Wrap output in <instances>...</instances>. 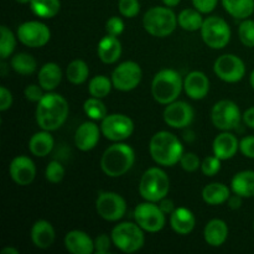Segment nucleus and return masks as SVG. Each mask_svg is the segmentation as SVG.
Returning a JSON list of instances; mask_svg holds the SVG:
<instances>
[{"instance_id": "f257e3e1", "label": "nucleus", "mask_w": 254, "mask_h": 254, "mask_svg": "<svg viewBox=\"0 0 254 254\" xmlns=\"http://www.w3.org/2000/svg\"><path fill=\"white\" fill-rule=\"evenodd\" d=\"M69 113L68 102L59 93L45 94L36 107V123L44 130L55 131L61 128Z\"/></svg>"}, {"instance_id": "f03ea898", "label": "nucleus", "mask_w": 254, "mask_h": 254, "mask_svg": "<svg viewBox=\"0 0 254 254\" xmlns=\"http://www.w3.org/2000/svg\"><path fill=\"white\" fill-rule=\"evenodd\" d=\"M149 151L153 160L158 165L171 168L180 163L184 154V146L175 134L168 130H160L151 136Z\"/></svg>"}, {"instance_id": "7ed1b4c3", "label": "nucleus", "mask_w": 254, "mask_h": 254, "mask_svg": "<svg viewBox=\"0 0 254 254\" xmlns=\"http://www.w3.org/2000/svg\"><path fill=\"white\" fill-rule=\"evenodd\" d=\"M135 163V151L126 143L113 144L106 149L101 159L102 171L109 178L126 175Z\"/></svg>"}, {"instance_id": "20e7f679", "label": "nucleus", "mask_w": 254, "mask_h": 254, "mask_svg": "<svg viewBox=\"0 0 254 254\" xmlns=\"http://www.w3.org/2000/svg\"><path fill=\"white\" fill-rule=\"evenodd\" d=\"M184 89V81L175 69L164 68L154 76L151 82V94L158 103L168 106L178 101Z\"/></svg>"}, {"instance_id": "39448f33", "label": "nucleus", "mask_w": 254, "mask_h": 254, "mask_svg": "<svg viewBox=\"0 0 254 254\" xmlns=\"http://www.w3.org/2000/svg\"><path fill=\"white\" fill-rule=\"evenodd\" d=\"M178 16L170 7L154 6L145 12L143 26L148 34L155 37H166L175 31Z\"/></svg>"}, {"instance_id": "423d86ee", "label": "nucleus", "mask_w": 254, "mask_h": 254, "mask_svg": "<svg viewBox=\"0 0 254 254\" xmlns=\"http://www.w3.org/2000/svg\"><path fill=\"white\" fill-rule=\"evenodd\" d=\"M170 191V179L160 168H150L143 174L139 184V193L145 201L159 202Z\"/></svg>"}, {"instance_id": "0eeeda50", "label": "nucleus", "mask_w": 254, "mask_h": 254, "mask_svg": "<svg viewBox=\"0 0 254 254\" xmlns=\"http://www.w3.org/2000/svg\"><path fill=\"white\" fill-rule=\"evenodd\" d=\"M113 245L124 253H135L141 250L145 243L144 230L134 222H122L112 230Z\"/></svg>"}, {"instance_id": "6e6552de", "label": "nucleus", "mask_w": 254, "mask_h": 254, "mask_svg": "<svg viewBox=\"0 0 254 254\" xmlns=\"http://www.w3.org/2000/svg\"><path fill=\"white\" fill-rule=\"evenodd\" d=\"M200 31L203 42L213 50L225 49L231 41L230 25L222 17L208 16Z\"/></svg>"}, {"instance_id": "1a4fd4ad", "label": "nucleus", "mask_w": 254, "mask_h": 254, "mask_svg": "<svg viewBox=\"0 0 254 254\" xmlns=\"http://www.w3.org/2000/svg\"><path fill=\"white\" fill-rule=\"evenodd\" d=\"M211 121L217 129L222 131H231L240 126L242 121L240 107L230 99L218 101L211 111Z\"/></svg>"}, {"instance_id": "9d476101", "label": "nucleus", "mask_w": 254, "mask_h": 254, "mask_svg": "<svg viewBox=\"0 0 254 254\" xmlns=\"http://www.w3.org/2000/svg\"><path fill=\"white\" fill-rule=\"evenodd\" d=\"M134 218L144 231L150 233L160 232L166 225V215L156 202L150 201H145L136 206L134 210Z\"/></svg>"}, {"instance_id": "9b49d317", "label": "nucleus", "mask_w": 254, "mask_h": 254, "mask_svg": "<svg viewBox=\"0 0 254 254\" xmlns=\"http://www.w3.org/2000/svg\"><path fill=\"white\" fill-rule=\"evenodd\" d=\"M101 131L106 139L118 143L130 138L134 131V123L126 114H107L101 123Z\"/></svg>"}, {"instance_id": "f8f14e48", "label": "nucleus", "mask_w": 254, "mask_h": 254, "mask_svg": "<svg viewBox=\"0 0 254 254\" xmlns=\"http://www.w3.org/2000/svg\"><path fill=\"white\" fill-rule=\"evenodd\" d=\"M96 211L103 220L117 222L127 212V202L123 196L112 191H103L96 200Z\"/></svg>"}, {"instance_id": "ddd939ff", "label": "nucleus", "mask_w": 254, "mask_h": 254, "mask_svg": "<svg viewBox=\"0 0 254 254\" xmlns=\"http://www.w3.org/2000/svg\"><path fill=\"white\" fill-rule=\"evenodd\" d=\"M143 78L140 66L134 61L122 62L112 72V83L116 89L121 92H129L135 89Z\"/></svg>"}, {"instance_id": "4468645a", "label": "nucleus", "mask_w": 254, "mask_h": 254, "mask_svg": "<svg viewBox=\"0 0 254 254\" xmlns=\"http://www.w3.org/2000/svg\"><path fill=\"white\" fill-rule=\"evenodd\" d=\"M216 76L227 83H237L246 76V64L238 56L226 54L218 57L213 64Z\"/></svg>"}, {"instance_id": "2eb2a0df", "label": "nucleus", "mask_w": 254, "mask_h": 254, "mask_svg": "<svg viewBox=\"0 0 254 254\" xmlns=\"http://www.w3.org/2000/svg\"><path fill=\"white\" fill-rule=\"evenodd\" d=\"M16 36L25 46L36 49L47 45L51 39V31L44 22L26 21L17 27Z\"/></svg>"}, {"instance_id": "dca6fc26", "label": "nucleus", "mask_w": 254, "mask_h": 254, "mask_svg": "<svg viewBox=\"0 0 254 254\" xmlns=\"http://www.w3.org/2000/svg\"><path fill=\"white\" fill-rule=\"evenodd\" d=\"M164 121L169 127L175 129L188 128L195 118V111L184 101H175L164 109Z\"/></svg>"}, {"instance_id": "f3484780", "label": "nucleus", "mask_w": 254, "mask_h": 254, "mask_svg": "<svg viewBox=\"0 0 254 254\" xmlns=\"http://www.w3.org/2000/svg\"><path fill=\"white\" fill-rule=\"evenodd\" d=\"M9 173L15 184L20 186H27L32 184L36 178V166L29 156L19 155L12 159L10 163Z\"/></svg>"}, {"instance_id": "a211bd4d", "label": "nucleus", "mask_w": 254, "mask_h": 254, "mask_svg": "<svg viewBox=\"0 0 254 254\" xmlns=\"http://www.w3.org/2000/svg\"><path fill=\"white\" fill-rule=\"evenodd\" d=\"M184 91L191 99H203L210 92V79L201 71L190 72L184 79Z\"/></svg>"}, {"instance_id": "6ab92c4d", "label": "nucleus", "mask_w": 254, "mask_h": 254, "mask_svg": "<svg viewBox=\"0 0 254 254\" xmlns=\"http://www.w3.org/2000/svg\"><path fill=\"white\" fill-rule=\"evenodd\" d=\"M101 128L94 122H84L77 128L74 144L82 151H89L97 146L101 136Z\"/></svg>"}, {"instance_id": "aec40b11", "label": "nucleus", "mask_w": 254, "mask_h": 254, "mask_svg": "<svg viewBox=\"0 0 254 254\" xmlns=\"http://www.w3.org/2000/svg\"><path fill=\"white\" fill-rule=\"evenodd\" d=\"M64 247L72 254H92L94 253V241L88 233L73 230L64 237Z\"/></svg>"}, {"instance_id": "412c9836", "label": "nucleus", "mask_w": 254, "mask_h": 254, "mask_svg": "<svg viewBox=\"0 0 254 254\" xmlns=\"http://www.w3.org/2000/svg\"><path fill=\"white\" fill-rule=\"evenodd\" d=\"M240 141L231 131H222L215 138L212 144L213 155L221 160H230L237 154Z\"/></svg>"}, {"instance_id": "4be33fe9", "label": "nucleus", "mask_w": 254, "mask_h": 254, "mask_svg": "<svg viewBox=\"0 0 254 254\" xmlns=\"http://www.w3.org/2000/svg\"><path fill=\"white\" fill-rule=\"evenodd\" d=\"M30 236H31V241L35 247L40 250H47L54 245L56 232L51 222L46 220H39L32 225Z\"/></svg>"}, {"instance_id": "5701e85b", "label": "nucleus", "mask_w": 254, "mask_h": 254, "mask_svg": "<svg viewBox=\"0 0 254 254\" xmlns=\"http://www.w3.org/2000/svg\"><path fill=\"white\" fill-rule=\"evenodd\" d=\"M97 54L99 60L106 64H116L122 56V44L119 39L113 35L107 34L101 41L98 42Z\"/></svg>"}, {"instance_id": "b1692460", "label": "nucleus", "mask_w": 254, "mask_h": 254, "mask_svg": "<svg viewBox=\"0 0 254 254\" xmlns=\"http://www.w3.org/2000/svg\"><path fill=\"white\" fill-rule=\"evenodd\" d=\"M196 225L195 215L191 210L186 207L175 208L170 215V226L178 235L186 236L190 235Z\"/></svg>"}, {"instance_id": "393cba45", "label": "nucleus", "mask_w": 254, "mask_h": 254, "mask_svg": "<svg viewBox=\"0 0 254 254\" xmlns=\"http://www.w3.org/2000/svg\"><path fill=\"white\" fill-rule=\"evenodd\" d=\"M205 242L211 247H221L228 238V226L221 218L208 221L203 230Z\"/></svg>"}, {"instance_id": "a878e982", "label": "nucleus", "mask_w": 254, "mask_h": 254, "mask_svg": "<svg viewBox=\"0 0 254 254\" xmlns=\"http://www.w3.org/2000/svg\"><path fill=\"white\" fill-rule=\"evenodd\" d=\"M39 84L47 92H52L60 86L62 81V71L61 67L55 62H47L40 68Z\"/></svg>"}, {"instance_id": "bb28decb", "label": "nucleus", "mask_w": 254, "mask_h": 254, "mask_svg": "<svg viewBox=\"0 0 254 254\" xmlns=\"http://www.w3.org/2000/svg\"><path fill=\"white\" fill-rule=\"evenodd\" d=\"M55 145V139L51 135V131L44 130L37 131L30 138L29 149L32 155L37 158H45L52 151Z\"/></svg>"}, {"instance_id": "cd10ccee", "label": "nucleus", "mask_w": 254, "mask_h": 254, "mask_svg": "<svg viewBox=\"0 0 254 254\" xmlns=\"http://www.w3.org/2000/svg\"><path fill=\"white\" fill-rule=\"evenodd\" d=\"M231 190L243 198L254 197V171L243 170L236 174L231 181Z\"/></svg>"}, {"instance_id": "c85d7f7f", "label": "nucleus", "mask_w": 254, "mask_h": 254, "mask_svg": "<svg viewBox=\"0 0 254 254\" xmlns=\"http://www.w3.org/2000/svg\"><path fill=\"white\" fill-rule=\"evenodd\" d=\"M231 190L222 183L208 184L202 190V200L210 206L223 205L228 201Z\"/></svg>"}, {"instance_id": "c756f323", "label": "nucleus", "mask_w": 254, "mask_h": 254, "mask_svg": "<svg viewBox=\"0 0 254 254\" xmlns=\"http://www.w3.org/2000/svg\"><path fill=\"white\" fill-rule=\"evenodd\" d=\"M222 5L235 19H248L254 12V0H222Z\"/></svg>"}, {"instance_id": "7c9ffc66", "label": "nucleus", "mask_w": 254, "mask_h": 254, "mask_svg": "<svg viewBox=\"0 0 254 254\" xmlns=\"http://www.w3.org/2000/svg\"><path fill=\"white\" fill-rule=\"evenodd\" d=\"M30 9L36 16L41 19H52L60 12L61 1L60 0H31Z\"/></svg>"}, {"instance_id": "2f4dec72", "label": "nucleus", "mask_w": 254, "mask_h": 254, "mask_svg": "<svg viewBox=\"0 0 254 254\" xmlns=\"http://www.w3.org/2000/svg\"><path fill=\"white\" fill-rule=\"evenodd\" d=\"M203 21L205 19H202V15L197 9H184L178 16L179 26L190 32L201 30Z\"/></svg>"}, {"instance_id": "473e14b6", "label": "nucleus", "mask_w": 254, "mask_h": 254, "mask_svg": "<svg viewBox=\"0 0 254 254\" xmlns=\"http://www.w3.org/2000/svg\"><path fill=\"white\" fill-rule=\"evenodd\" d=\"M10 64H11V68L21 76H30L36 71L37 67L36 60L31 55L25 54V52H20L12 56Z\"/></svg>"}, {"instance_id": "72a5a7b5", "label": "nucleus", "mask_w": 254, "mask_h": 254, "mask_svg": "<svg viewBox=\"0 0 254 254\" xmlns=\"http://www.w3.org/2000/svg\"><path fill=\"white\" fill-rule=\"evenodd\" d=\"M89 76L88 64L83 60H73L66 68V77L72 84H82Z\"/></svg>"}, {"instance_id": "f704fd0d", "label": "nucleus", "mask_w": 254, "mask_h": 254, "mask_svg": "<svg viewBox=\"0 0 254 254\" xmlns=\"http://www.w3.org/2000/svg\"><path fill=\"white\" fill-rule=\"evenodd\" d=\"M112 87H113L112 79H109L107 76H103V74H98L89 81L88 91L92 97L103 99L111 93Z\"/></svg>"}, {"instance_id": "c9c22d12", "label": "nucleus", "mask_w": 254, "mask_h": 254, "mask_svg": "<svg viewBox=\"0 0 254 254\" xmlns=\"http://www.w3.org/2000/svg\"><path fill=\"white\" fill-rule=\"evenodd\" d=\"M16 47V39L15 35L6 25H1L0 27V57L1 60L9 59Z\"/></svg>"}, {"instance_id": "e433bc0d", "label": "nucleus", "mask_w": 254, "mask_h": 254, "mask_svg": "<svg viewBox=\"0 0 254 254\" xmlns=\"http://www.w3.org/2000/svg\"><path fill=\"white\" fill-rule=\"evenodd\" d=\"M83 111L86 116L92 121H103L107 117V108L101 98L91 97L83 103Z\"/></svg>"}, {"instance_id": "4c0bfd02", "label": "nucleus", "mask_w": 254, "mask_h": 254, "mask_svg": "<svg viewBox=\"0 0 254 254\" xmlns=\"http://www.w3.org/2000/svg\"><path fill=\"white\" fill-rule=\"evenodd\" d=\"M241 42L247 47H254V20L245 19L238 27Z\"/></svg>"}, {"instance_id": "58836bf2", "label": "nucleus", "mask_w": 254, "mask_h": 254, "mask_svg": "<svg viewBox=\"0 0 254 254\" xmlns=\"http://www.w3.org/2000/svg\"><path fill=\"white\" fill-rule=\"evenodd\" d=\"M64 165L60 161L52 160L50 161L49 165L46 166V171H45V178L49 183L51 184H59L64 180Z\"/></svg>"}, {"instance_id": "ea45409f", "label": "nucleus", "mask_w": 254, "mask_h": 254, "mask_svg": "<svg viewBox=\"0 0 254 254\" xmlns=\"http://www.w3.org/2000/svg\"><path fill=\"white\" fill-rule=\"evenodd\" d=\"M118 9L124 17L133 19L140 11V4L138 0H119Z\"/></svg>"}, {"instance_id": "a19ab883", "label": "nucleus", "mask_w": 254, "mask_h": 254, "mask_svg": "<svg viewBox=\"0 0 254 254\" xmlns=\"http://www.w3.org/2000/svg\"><path fill=\"white\" fill-rule=\"evenodd\" d=\"M221 159H218L217 156H207L202 160L201 163V171H202L203 175L206 176H215L220 173L221 170Z\"/></svg>"}, {"instance_id": "79ce46f5", "label": "nucleus", "mask_w": 254, "mask_h": 254, "mask_svg": "<svg viewBox=\"0 0 254 254\" xmlns=\"http://www.w3.org/2000/svg\"><path fill=\"white\" fill-rule=\"evenodd\" d=\"M201 163L202 161L195 153H184L180 159L181 168L188 173H195L198 170V168H201Z\"/></svg>"}, {"instance_id": "37998d69", "label": "nucleus", "mask_w": 254, "mask_h": 254, "mask_svg": "<svg viewBox=\"0 0 254 254\" xmlns=\"http://www.w3.org/2000/svg\"><path fill=\"white\" fill-rule=\"evenodd\" d=\"M113 243L112 237L106 233L97 236L94 240V253L96 254H107L111 250V245Z\"/></svg>"}, {"instance_id": "c03bdc74", "label": "nucleus", "mask_w": 254, "mask_h": 254, "mask_svg": "<svg viewBox=\"0 0 254 254\" xmlns=\"http://www.w3.org/2000/svg\"><path fill=\"white\" fill-rule=\"evenodd\" d=\"M106 31L107 34L113 35V36H119L124 31V22L119 16H113L108 19L106 22Z\"/></svg>"}, {"instance_id": "a18cd8bd", "label": "nucleus", "mask_w": 254, "mask_h": 254, "mask_svg": "<svg viewBox=\"0 0 254 254\" xmlns=\"http://www.w3.org/2000/svg\"><path fill=\"white\" fill-rule=\"evenodd\" d=\"M44 88L41 86H37V84H29V86L25 88L24 94H25V98L30 102H34V103H39L40 99L45 96Z\"/></svg>"}, {"instance_id": "49530a36", "label": "nucleus", "mask_w": 254, "mask_h": 254, "mask_svg": "<svg viewBox=\"0 0 254 254\" xmlns=\"http://www.w3.org/2000/svg\"><path fill=\"white\" fill-rule=\"evenodd\" d=\"M240 151L243 156L248 159H254V136L248 135L241 139L240 141Z\"/></svg>"}, {"instance_id": "de8ad7c7", "label": "nucleus", "mask_w": 254, "mask_h": 254, "mask_svg": "<svg viewBox=\"0 0 254 254\" xmlns=\"http://www.w3.org/2000/svg\"><path fill=\"white\" fill-rule=\"evenodd\" d=\"M218 0H192L195 9H197L201 14H210L217 6Z\"/></svg>"}, {"instance_id": "09e8293b", "label": "nucleus", "mask_w": 254, "mask_h": 254, "mask_svg": "<svg viewBox=\"0 0 254 254\" xmlns=\"http://www.w3.org/2000/svg\"><path fill=\"white\" fill-rule=\"evenodd\" d=\"M12 106V94L6 87H0V112H5Z\"/></svg>"}, {"instance_id": "8fccbe9b", "label": "nucleus", "mask_w": 254, "mask_h": 254, "mask_svg": "<svg viewBox=\"0 0 254 254\" xmlns=\"http://www.w3.org/2000/svg\"><path fill=\"white\" fill-rule=\"evenodd\" d=\"M159 207L161 208L165 215H171V213L175 211V205H174V201L170 198H163L161 201H159Z\"/></svg>"}, {"instance_id": "3c124183", "label": "nucleus", "mask_w": 254, "mask_h": 254, "mask_svg": "<svg viewBox=\"0 0 254 254\" xmlns=\"http://www.w3.org/2000/svg\"><path fill=\"white\" fill-rule=\"evenodd\" d=\"M242 121L245 122V124L248 128L254 129V106L248 108L247 111L242 114Z\"/></svg>"}, {"instance_id": "603ef678", "label": "nucleus", "mask_w": 254, "mask_h": 254, "mask_svg": "<svg viewBox=\"0 0 254 254\" xmlns=\"http://www.w3.org/2000/svg\"><path fill=\"white\" fill-rule=\"evenodd\" d=\"M242 196L237 195V193H233V195L230 196V198H228L227 201L228 207H230L231 210H238V208H241V206H242Z\"/></svg>"}, {"instance_id": "864d4df0", "label": "nucleus", "mask_w": 254, "mask_h": 254, "mask_svg": "<svg viewBox=\"0 0 254 254\" xmlns=\"http://www.w3.org/2000/svg\"><path fill=\"white\" fill-rule=\"evenodd\" d=\"M1 254H19V251L14 247H5L1 250Z\"/></svg>"}, {"instance_id": "5fc2aeb1", "label": "nucleus", "mask_w": 254, "mask_h": 254, "mask_svg": "<svg viewBox=\"0 0 254 254\" xmlns=\"http://www.w3.org/2000/svg\"><path fill=\"white\" fill-rule=\"evenodd\" d=\"M164 4L169 7H174V6H178L179 4L181 2V0H163Z\"/></svg>"}, {"instance_id": "6e6d98bb", "label": "nucleus", "mask_w": 254, "mask_h": 254, "mask_svg": "<svg viewBox=\"0 0 254 254\" xmlns=\"http://www.w3.org/2000/svg\"><path fill=\"white\" fill-rule=\"evenodd\" d=\"M250 82H251V86H252V88L254 89V69H253L252 73H251V76H250Z\"/></svg>"}, {"instance_id": "4d7b16f0", "label": "nucleus", "mask_w": 254, "mask_h": 254, "mask_svg": "<svg viewBox=\"0 0 254 254\" xmlns=\"http://www.w3.org/2000/svg\"><path fill=\"white\" fill-rule=\"evenodd\" d=\"M17 2H20V4H27V2H30L31 0H16Z\"/></svg>"}, {"instance_id": "13d9d810", "label": "nucleus", "mask_w": 254, "mask_h": 254, "mask_svg": "<svg viewBox=\"0 0 254 254\" xmlns=\"http://www.w3.org/2000/svg\"><path fill=\"white\" fill-rule=\"evenodd\" d=\"M253 231H254V221H253Z\"/></svg>"}]
</instances>
